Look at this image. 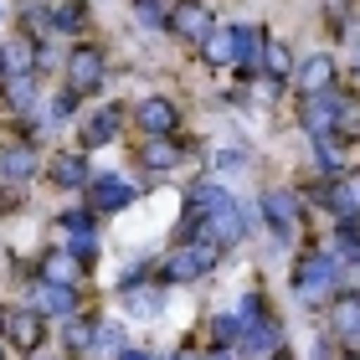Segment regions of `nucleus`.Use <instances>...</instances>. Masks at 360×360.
<instances>
[{
	"label": "nucleus",
	"instance_id": "nucleus-20",
	"mask_svg": "<svg viewBox=\"0 0 360 360\" xmlns=\"http://www.w3.org/2000/svg\"><path fill=\"white\" fill-rule=\"evenodd\" d=\"M144 165H150V170H175L180 165V144L170 139V134H155V139H144Z\"/></svg>",
	"mask_w": 360,
	"mask_h": 360
},
{
	"label": "nucleus",
	"instance_id": "nucleus-5",
	"mask_svg": "<svg viewBox=\"0 0 360 360\" xmlns=\"http://www.w3.org/2000/svg\"><path fill=\"white\" fill-rule=\"evenodd\" d=\"M165 26L175 31L180 41H191V46H201L211 31H217V21H211V11L206 6H195V0H175L170 15H165Z\"/></svg>",
	"mask_w": 360,
	"mask_h": 360
},
{
	"label": "nucleus",
	"instance_id": "nucleus-35",
	"mask_svg": "<svg viewBox=\"0 0 360 360\" xmlns=\"http://www.w3.org/2000/svg\"><path fill=\"white\" fill-rule=\"evenodd\" d=\"M175 360H201V355H195V350H180V355H175Z\"/></svg>",
	"mask_w": 360,
	"mask_h": 360
},
{
	"label": "nucleus",
	"instance_id": "nucleus-39",
	"mask_svg": "<svg viewBox=\"0 0 360 360\" xmlns=\"http://www.w3.org/2000/svg\"><path fill=\"white\" fill-rule=\"evenodd\" d=\"M345 360H360V355H345Z\"/></svg>",
	"mask_w": 360,
	"mask_h": 360
},
{
	"label": "nucleus",
	"instance_id": "nucleus-27",
	"mask_svg": "<svg viewBox=\"0 0 360 360\" xmlns=\"http://www.w3.org/2000/svg\"><path fill=\"white\" fill-rule=\"evenodd\" d=\"M57 226H62V232H72V237H93V217H88V211H62Z\"/></svg>",
	"mask_w": 360,
	"mask_h": 360
},
{
	"label": "nucleus",
	"instance_id": "nucleus-31",
	"mask_svg": "<svg viewBox=\"0 0 360 360\" xmlns=\"http://www.w3.org/2000/svg\"><path fill=\"white\" fill-rule=\"evenodd\" d=\"M98 345H108V350H124V335H119V324H98Z\"/></svg>",
	"mask_w": 360,
	"mask_h": 360
},
{
	"label": "nucleus",
	"instance_id": "nucleus-10",
	"mask_svg": "<svg viewBox=\"0 0 360 360\" xmlns=\"http://www.w3.org/2000/svg\"><path fill=\"white\" fill-rule=\"evenodd\" d=\"M263 217H268V226L278 237H288L293 221H299V195H293V191H268L263 195Z\"/></svg>",
	"mask_w": 360,
	"mask_h": 360
},
{
	"label": "nucleus",
	"instance_id": "nucleus-29",
	"mask_svg": "<svg viewBox=\"0 0 360 360\" xmlns=\"http://www.w3.org/2000/svg\"><path fill=\"white\" fill-rule=\"evenodd\" d=\"M77 98H83V93H77V88H68V83H62V93L52 98V119H68V113L77 108Z\"/></svg>",
	"mask_w": 360,
	"mask_h": 360
},
{
	"label": "nucleus",
	"instance_id": "nucleus-8",
	"mask_svg": "<svg viewBox=\"0 0 360 360\" xmlns=\"http://www.w3.org/2000/svg\"><path fill=\"white\" fill-rule=\"evenodd\" d=\"M335 108H340V93H309V103H304V129H309V139H330L335 134Z\"/></svg>",
	"mask_w": 360,
	"mask_h": 360
},
{
	"label": "nucleus",
	"instance_id": "nucleus-37",
	"mask_svg": "<svg viewBox=\"0 0 360 360\" xmlns=\"http://www.w3.org/2000/svg\"><path fill=\"white\" fill-rule=\"evenodd\" d=\"M355 72H360V41H355Z\"/></svg>",
	"mask_w": 360,
	"mask_h": 360
},
{
	"label": "nucleus",
	"instance_id": "nucleus-1",
	"mask_svg": "<svg viewBox=\"0 0 360 360\" xmlns=\"http://www.w3.org/2000/svg\"><path fill=\"white\" fill-rule=\"evenodd\" d=\"M252 52H257V31L252 26H217L201 41V57L211 62V68H232V62L252 57Z\"/></svg>",
	"mask_w": 360,
	"mask_h": 360
},
{
	"label": "nucleus",
	"instance_id": "nucleus-3",
	"mask_svg": "<svg viewBox=\"0 0 360 360\" xmlns=\"http://www.w3.org/2000/svg\"><path fill=\"white\" fill-rule=\"evenodd\" d=\"M108 77V57H103V46H93V41H77L72 52H68V83L77 93H93L98 83Z\"/></svg>",
	"mask_w": 360,
	"mask_h": 360
},
{
	"label": "nucleus",
	"instance_id": "nucleus-26",
	"mask_svg": "<svg viewBox=\"0 0 360 360\" xmlns=\"http://www.w3.org/2000/svg\"><path fill=\"white\" fill-rule=\"evenodd\" d=\"M134 15H139V21H150V26H165L170 0H134Z\"/></svg>",
	"mask_w": 360,
	"mask_h": 360
},
{
	"label": "nucleus",
	"instance_id": "nucleus-22",
	"mask_svg": "<svg viewBox=\"0 0 360 360\" xmlns=\"http://www.w3.org/2000/svg\"><path fill=\"white\" fill-rule=\"evenodd\" d=\"M160 278H165V283H191V278H201V268H195V257H191L186 248H175V252H170V263H165V273H160Z\"/></svg>",
	"mask_w": 360,
	"mask_h": 360
},
{
	"label": "nucleus",
	"instance_id": "nucleus-28",
	"mask_svg": "<svg viewBox=\"0 0 360 360\" xmlns=\"http://www.w3.org/2000/svg\"><path fill=\"white\" fill-rule=\"evenodd\" d=\"M211 330H217L221 345H237V340H242V319L237 314H217V319H211Z\"/></svg>",
	"mask_w": 360,
	"mask_h": 360
},
{
	"label": "nucleus",
	"instance_id": "nucleus-15",
	"mask_svg": "<svg viewBox=\"0 0 360 360\" xmlns=\"http://www.w3.org/2000/svg\"><path fill=\"white\" fill-rule=\"evenodd\" d=\"M62 345H68L72 355L93 350V345H98V319H88V314H68V319H62Z\"/></svg>",
	"mask_w": 360,
	"mask_h": 360
},
{
	"label": "nucleus",
	"instance_id": "nucleus-30",
	"mask_svg": "<svg viewBox=\"0 0 360 360\" xmlns=\"http://www.w3.org/2000/svg\"><path fill=\"white\" fill-rule=\"evenodd\" d=\"M129 293V304H134L139 309V314H160V293L150 288V293H139V288H124Z\"/></svg>",
	"mask_w": 360,
	"mask_h": 360
},
{
	"label": "nucleus",
	"instance_id": "nucleus-14",
	"mask_svg": "<svg viewBox=\"0 0 360 360\" xmlns=\"http://www.w3.org/2000/svg\"><path fill=\"white\" fill-rule=\"evenodd\" d=\"M129 201H134V186L119 175H108V180H93V211H124Z\"/></svg>",
	"mask_w": 360,
	"mask_h": 360
},
{
	"label": "nucleus",
	"instance_id": "nucleus-6",
	"mask_svg": "<svg viewBox=\"0 0 360 360\" xmlns=\"http://www.w3.org/2000/svg\"><path fill=\"white\" fill-rule=\"evenodd\" d=\"M278 345H283V324H278V314H263L257 324H242V340H237V350H248V355H273Z\"/></svg>",
	"mask_w": 360,
	"mask_h": 360
},
{
	"label": "nucleus",
	"instance_id": "nucleus-4",
	"mask_svg": "<svg viewBox=\"0 0 360 360\" xmlns=\"http://www.w3.org/2000/svg\"><path fill=\"white\" fill-rule=\"evenodd\" d=\"M195 226H201L206 237H217L221 248H237L242 237H248V217H242V206L226 195V201L217 206V211H206V217H195Z\"/></svg>",
	"mask_w": 360,
	"mask_h": 360
},
{
	"label": "nucleus",
	"instance_id": "nucleus-2",
	"mask_svg": "<svg viewBox=\"0 0 360 360\" xmlns=\"http://www.w3.org/2000/svg\"><path fill=\"white\" fill-rule=\"evenodd\" d=\"M335 278H340V268H335L330 252H304L299 268H293V288H299L304 304H324L330 288H335Z\"/></svg>",
	"mask_w": 360,
	"mask_h": 360
},
{
	"label": "nucleus",
	"instance_id": "nucleus-32",
	"mask_svg": "<svg viewBox=\"0 0 360 360\" xmlns=\"http://www.w3.org/2000/svg\"><path fill=\"white\" fill-rule=\"evenodd\" d=\"M217 160H221V170H237V165H242V150H221Z\"/></svg>",
	"mask_w": 360,
	"mask_h": 360
},
{
	"label": "nucleus",
	"instance_id": "nucleus-36",
	"mask_svg": "<svg viewBox=\"0 0 360 360\" xmlns=\"http://www.w3.org/2000/svg\"><path fill=\"white\" fill-rule=\"evenodd\" d=\"M0 77H6V46H0Z\"/></svg>",
	"mask_w": 360,
	"mask_h": 360
},
{
	"label": "nucleus",
	"instance_id": "nucleus-33",
	"mask_svg": "<svg viewBox=\"0 0 360 360\" xmlns=\"http://www.w3.org/2000/svg\"><path fill=\"white\" fill-rule=\"evenodd\" d=\"M201 360H237V350H232V345H217V350L201 355Z\"/></svg>",
	"mask_w": 360,
	"mask_h": 360
},
{
	"label": "nucleus",
	"instance_id": "nucleus-17",
	"mask_svg": "<svg viewBox=\"0 0 360 360\" xmlns=\"http://www.w3.org/2000/svg\"><path fill=\"white\" fill-rule=\"evenodd\" d=\"M119 124H124V108H113V103L98 108L93 119L83 124V144H88V150H93V144H108L113 134H119Z\"/></svg>",
	"mask_w": 360,
	"mask_h": 360
},
{
	"label": "nucleus",
	"instance_id": "nucleus-34",
	"mask_svg": "<svg viewBox=\"0 0 360 360\" xmlns=\"http://www.w3.org/2000/svg\"><path fill=\"white\" fill-rule=\"evenodd\" d=\"M119 360H155V355H144V350H119Z\"/></svg>",
	"mask_w": 360,
	"mask_h": 360
},
{
	"label": "nucleus",
	"instance_id": "nucleus-16",
	"mask_svg": "<svg viewBox=\"0 0 360 360\" xmlns=\"http://www.w3.org/2000/svg\"><path fill=\"white\" fill-rule=\"evenodd\" d=\"M299 88L304 93H330L335 88V57H324V52L309 57L304 68H299Z\"/></svg>",
	"mask_w": 360,
	"mask_h": 360
},
{
	"label": "nucleus",
	"instance_id": "nucleus-23",
	"mask_svg": "<svg viewBox=\"0 0 360 360\" xmlns=\"http://www.w3.org/2000/svg\"><path fill=\"white\" fill-rule=\"evenodd\" d=\"M186 201L195 206V217H206V211H217V206L226 201V191H221V186H211V180H195V186H191V195H186Z\"/></svg>",
	"mask_w": 360,
	"mask_h": 360
},
{
	"label": "nucleus",
	"instance_id": "nucleus-12",
	"mask_svg": "<svg viewBox=\"0 0 360 360\" xmlns=\"http://www.w3.org/2000/svg\"><path fill=\"white\" fill-rule=\"evenodd\" d=\"M31 170H37V155H31V144H0V180L21 186V180H31Z\"/></svg>",
	"mask_w": 360,
	"mask_h": 360
},
{
	"label": "nucleus",
	"instance_id": "nucleus-13",
	"mask_svg": "<svg viewBox=\"0 0 360 360\" xmlns=\"http://www.w3.org/2000/svg\"><path fill=\"white\" fill-rule=\"evenodd\" d=\"M330 330L345 340V345H355V340H360V293L335 299V309H330Z\"/></svg>",
	"mask_w": 360,
	"mask_h": 360
},
{
	"label": "nucleus",
	"instance_id": "nucleus-38",
	"mask_svg": "<svg viewBox=\"0 0 360 360\" xmlns=\"http://www.w3.org/2000/svg\"><path fill=\"white\" fill-rule=\"evenodd\" d=\"M268 360H288V355H268Z\"/></svg>",
	"mask_w": 360,
	"mask_h": 360
},
{
	"label": "nucleus",
	"instance_id": "nucleus-18",
	"mask_svg": "<svg viewBox=\"0 0 360 360\" xmlns=\"http://www.w3.org/2000/svg\"><path fill=\"white\" fill-rule=\"evenodd\" d=\"M41 283H77V257L68 252V248H52V252H46L41 257Z\"/></svg>",
	"mask_w": 360,
	"mask_h": 360
},
{
	"label": "nucleus",
	"instance_id": "nucleus-25",
	"mask_svg": "<svg viewBox=\"0 0 360 360\" xmlns=\"http://www.w3.org/2000/svg\"><path fill=\"white\" fill-rule=\"evenodd\" d=\"M52 26H57V31H83V26H88V11L77 6V0H68V6L52 11Z\"/></svg>",
	"mask_w": 360,
	"mask_h": 360
},
{
	"label": "nucleus",
	"instance_id": "nucleus-24",
	"mask_svg": "<svg viewBox=\"0 0 360 360\" xmlns=\"http://www.w3.org/2000/svg\"><path fill=\"white\" fill-rule=\"evenodd\" d=\"M263 68H268L273 83H283V77L293 72V57H288V46H283V41H268V46H263Z\"/></svg>",
	"mask_w": 360,
	"mask_h": 360
},
{
	"label": "nucleus",
	"instance_id": "nucleus-9",
	"mask_svg": "<svg viewBox=\"0 0 360 360\" xmlns=\"http://www.w3.org/2000/svg\"><path fill=\"white\" fill-rule=\"evenodd\" d=\"M134 119L144 129V139H155V134H175V124H180V113L170 98H144V103L134 108Z\"/></svg>",
	"mask_w": 360,
	"mask_h": 360
},
{
	"label": "nucleus",
	"instance_id": "nucleus-7",
	"mask_svg": "<svg viewBox=\"0 0 360 360\" xmlns=\"http://www.w3.org/2000/svg\"><path fill=\"white\" fill-rule=\"evenodd\" d=\"M41 324H46L41 309H11V314H0V330H11V340L21 350H37L41 345V335H46Z\"/></svg>",
	"mask_w": 360,
	"mask_h": 360
},
{
	"label": "nucleus",
	"instance_id": "nucleus-19",
	"mask_svg": "<svg viewBox=\"0 0 360 360\" xmlns=\"http://www.w3.org/2000/svg\"><path fill=\"white\" fill-rule=\"evenodd\" d=\"M0 83H6V103L15 113H31V103H37V77L31 72H6Z\"/></svg>",
	"mask_w": 360,
	"mask_h": 360
},
{
	"label": "nucleus",
	"instance_id": "nucleus-11",
	"mask_svg": "<svg viewBox=\"0 0 360 360\" xmlns=\"http://www.w3.org/2000/svg\"><path fill=\"white\" fill-rule=\"evenodd\" d=\"M31 309L68 319V314H77V293H72L68 283H37V293H31Z\"/></svg>",
	"mask_w": 360,
	"mask_h": 360
},
{
	"label": "nucleus",
	"instance_id": "nucleus-21",
	"mask_svg": "<svg viewBox=\"0 0 360 360\" xmlns=\"http://www.w3.org/2000/svg\"><path fill=\"white\" fill-rule=\"evenodd\" d=\"M52 180H57L62 191L88 186V160H83V155H57V160H52Z\"/></svg>",
	"mask_w": 360,
	"mask_h": 360
}]
</instances>
